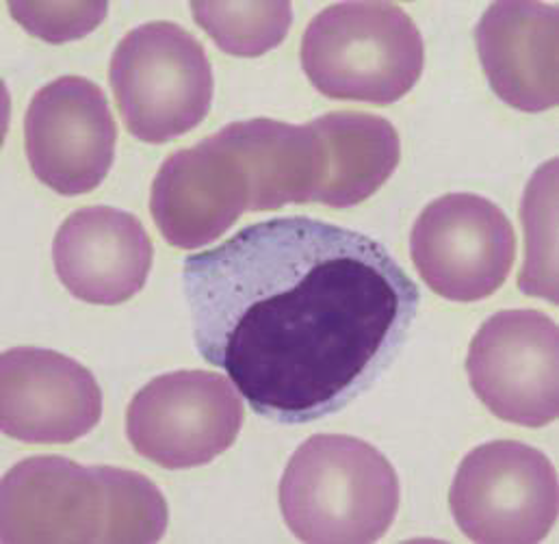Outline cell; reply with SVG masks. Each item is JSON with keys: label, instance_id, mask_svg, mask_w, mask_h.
<instances>
[{"label": "cell", "instance_id": "1", "mask_svg": "<svg viewBox=\"0 0 559 544\" xmlns=\"http://www.w3.org/2000/svg\"><path fill=\"white\" fill-rule=\"evenodd\" d=\"M182 293L200 356L282 425L365 393L397 358L420 304L384 244L312 217L252 224L187 257Z\"/></svg>", "mask_w": 559, "mask_h": 544}, {"label": "cell", "instance_id": "2", "mask_svg": "<svg viewBox=\"0 0 559 544\" xmlns=\"http://www.w3.org/2000/svg\"><path fill=\"white\" fill-rule=\"evenodd\" d=\"M167 521L163 493L135 471L37 456L2 480V544H152Z\"/></svg>", "mask_w": 559, "mask_h": 544}, {"label": "cell", "instance_id": "3", "mask_svg": "<svg viewBox=\"0 0 559 544\" xmlns=\"http://www.w3.org/2000/svg\"><path fill=\"white\" fill-rule=\"evenodd\" d=\"M280 510L301 543H378L397 517L400 480L373 445L343 434H317L284 469Z\"/></svg>", "mask_w": 559, "mask_h": 544}, {"label": "cell", "instance_id": "4", "mask_svg": "<svg viewBox=\"0 0 559 544\" xmlns=\"http://www.w3.org/2000/svg\"><path fill=\"white\" fill-rule=\"evenodd\" d=\"M425 46L413 17L393 2H338L312 17L301 68L328 98L393 105L420 79Z\"/></svg>", "mask_w": 559, "mask_h": 544}, {"label": "cell", "instance_id": "5", "mask_svg": "<svg viewBox=\"0 0 559 544\" xmlns=\"http://www.w3.org/2000/svg\"><path fill=\"white\" fill-rule=\"evenodd\" d=\"M111 87L129 133L165 143L193 131L213 105L204 46L174 22H147L118 44Z\"/></svg>", "mask_w": 559, "mask_h": 544}, {"label": "cell", "instance_id": "6", "mask_svg": "<svg viewBox=\"0 0 559 544\" xmlns=\"http://www.w3.org/2000/svg\"><path fill=\"white\" fill-rule=\"evenodd\" d=\"M558 473L523 442L495 440L460 464L449 506L460 532L477 544H536L558 519Z\"/></svg>", "mask_w": 559, "mask_h": 544}, {"label": "cell", "instance_id": "7", "mask_svg": "<svg viewBox=\"0 0 559 544\" xmlns=\"http://www.w3.org/2000/svg\"><path fill=\"white\" fill-rule=\"evenodd\" d=\"M243 425L237 387L211 371H176L133 398L127 434L135 451L163 469H193L228 451Z\"/></svg>", "mask_w": 559, "mask_h": 544}, {"label": "cell", "instance_id": "8", "mask_svg": "<svg viewBox=\"0 0 559 544\" xmlns=\"http://www.w3.org/2000/svg\"><path fill=\"white\" fill-rule=\"evenodd\" d=\"M423 282L451 301H479L503 286L516 257L506 213L473 193H449L423 209L411 235Z\"/></svg>", "mask_w": 559, "mask_h": 544}, {"label": "cell", "instance_id": "9", "mask_svg": "<svg viewBox=\"0 0 559 544\" xmlns=\"http://www.w3.org/2000/svg\"><path fill=\"white\" fill-rule=\"evenodd\" d=\"M466 374L475 395L503 421L545 427L559 412V332L540 310H501L475 334Z\"/></svg>", "mask_w": 559, "mask_h": 544}, {"label": "cell", "instance_id": "10", "mask_svg": "<svg viewBox=\"0 0 559 544\" xmlns=\"http://www.w3.org/2000/svg\"><path fill=\"white\" fill-rule=\"evenodd\" d=\"M118 127L103 90L83 76L41 87L24 118L33 174L61 196L94 191L116 158Z\"/></svg>", "mask_w": 559, "mask_h": 544}, {"label": "cell", "instance_id": "11", "mask_svg": "<svg viewBox=\"0 0 559 544\" xmlns=\"http://www.w3.org/2000/svg\"><path fill=\"white\" fill-rule=\"evenodd\" d=\"M252 198L248 163L217 133L163 163L152 182L150 213L169 246L195 250L217 241L252 211Z\"/></svg>", "mask_w": 559, "mask_h": 544}, {"label": "cell", "instance_id": "12", "mask_svg": "<svg viewBox=\"0 0 559 544\" xmlns=\"http://www.w3.org/2000/svg\"><path fill=\"white\" fill-rule=\"evenodd\" d=\"M103 416V391L90 369L39 347H13L0 360V423L28 445H68Z\"/></svg>", "mask_w": 559, "mask_h": 544}, {"label": "cell", "instance_id": "13", "mask_svg": "<svg viewBox=\"0 0 559 544\" xmlns=\"http://www.w3.org/2000/svg\"><path fill=\"white\" fill-rule=\"evenodd\" d=\"M559 11L556 4L495 2L475 28L492 92L510 107L543 114L558 105Z\"/></svg>", "mask_w": 559, "mask_h": 544}, {"label": "cell", "instance_id": "14", "mask_svg": "<svg viewBox=\"0 0 559 544\" xmlns=\"http://www.w3.org/2000/svg\"><path fill=\"white\" fill-rule=\"evenodd\" d=\"M152 259V241L140 220L111 206L72 213L52 244L61 284L74 297L98 306H118L138 295Z\"/></svg>", "mask_w": 559, "mask_h": 544}, {"label": "cell", "instance_id": "15", "mask_svg": "<svg viewBox=\"0 0 559 544\" xmlns=\"http://www.w3.org/2000/svg\"><path fill=\"white\" fill-rule=\"evenodd\" d=\"M250 167L252 213L286 204H321L328 152L314 122L293 127L276 120L235 122L219 131Z\"/></svg>", "mask_w": 559, "mask_h": 544}, {"label": "cell", "instance_id": "16", "mask_svg": "<svg viewBox=\"0 0 559 544\" xmlns=\"http://www.w3.org/2000/svg\"><path fill=\"white\" fill-rule=\"evenodd\" d=\"M328 150L321 204L349 209L371 198L397 169L402 143L395 127L371 114H328L312 120Z\"/></svg>", "mask_w": 559, "mask_h": 544}, {"label": "cell", "instance_id": "17", "mask_svg": "<svg viewBox=\"0 0 559 544\" xmlns=\"http://www.w3.org/2000/svg\"><path fill=\"white\" fill-rule=\"evenodd\" d=\"M191 11L213 42L235 57H261L274 50L293 22V4L286 0L191 2Z\"/></svg>", "mask_w": 559, "mask_h": 544}, {"label": "cell", "instance_id": "18", "mask_svg": "<svg viewBox=\"0 0 559 544\" xmlns=\"http://www.w3.org/2000/svg\"><path fill=\"white\" fill-rule=\"evenodd\" d=\"M556 169L558 161H549L536 172L521 217L527 228V265L521 272L519 286L530 295H538L558 304L556 270Z\"/></svg>", "mask_w": 559, "mask_h": 544}, {"label": "cell", "instance_id": "19", "mask_svg": "<svg viewBox=\"0 0 559 544\" xmlns=\"http://www.w3.org/2000/svg\"><path fill=\"white\" fill-rule=\"evenodd\" d=\"M11 15L35 37L66 44L92 33L109 11V2H9Z\"/></svg>", "mask_w": 559, "mask_h": 544}]
</instances>
